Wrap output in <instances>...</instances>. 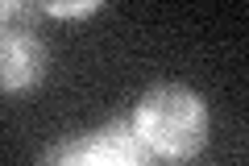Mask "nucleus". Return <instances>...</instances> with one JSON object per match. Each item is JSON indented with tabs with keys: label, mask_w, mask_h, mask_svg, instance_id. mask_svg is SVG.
Listing matches in <instances>:
<instances>
[{
	"label": "nucleus",
	"mask_w": 249,
	"mask_h": 166,
	"mask_svg": "<svg viewBox=\"0 0 249 166\" xmlns=\"http://www.w3.org/2000/svg\"><path fill=\"white\" fill-rule=\"evenodd\" d=\"M46 17H91L104 0H34Z\"/></svg>",
	"instance_id": "20e7f679"
},
{
	"label": "nucleus",
	"mask_w": 249,
	"mask_h": 166,
	"mask_svg": "<svg viewBox=\"0 0 249 166\" xmlns=\"http://www.w3.org/2000/svg\"><path fill=\"white\" fill-rule=\"evenodd\" d=\"M133 125L154 158L187 162V158H196L208 146L212 116H208V104L196 88H187V83H154L137 100Z\"/></svg>",
	"instance_id": "f257e3e1"
},
{
	"label": "nucleus",
	"mask_w": 249,
	"mask_h": 166,
	"mask_svg": "<svg viewBox=\"0 0 249 166\" xmlns=\"http://www.w3.org/2000/svg\"><path fill=\"white\" fill-rule=\"evenodd\" d=\"M46 67H50V50H46L42 34L34 25L4 21L0 25V92L4 96L34 92L46 79Z\"/></svg>",
	"instance_id": "7ed1b4c3"
},
{
	"label": "nucleus",
	"mask_w": 249,
	"mask_h": 166,
	"mask_svg": "<svg viewBox=\"0 0 249 166\" xmlns=\"http://www.w3.org/2000/svg\"><path fill=\"white\" fill-rule=\"evenodd\" d=\"M25 4H34V0H0V25L4 21H17L25 13Z\"/></svg>",
	"instance_id": "39448f33"
},
{
	"label": "nucleus",
	"mask_w": 249,
	"mask_h": 166,
	"mask_svg": "<svg viewBox=\"0 0 249 166\" xmlns=\"http://www.w3.org/2000/svg\"><path fill=\"white\" fill-rule=\"evenodd\" d=\"M50 162H108V166H142L150 162V149H145L142 133H137L133 116H121V121L104 125V129L88 133V137H75L67 146L50 149Z\"/></svg>",
	"instance_id": "f03ea898"
}]
</instances>
